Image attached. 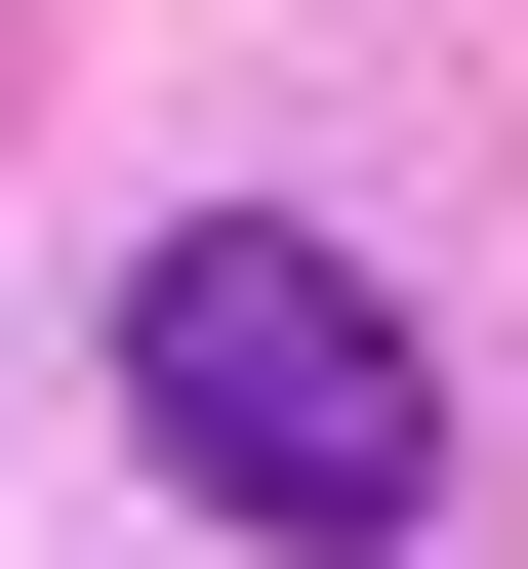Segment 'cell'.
<instances>
[{
  "label": "cell",
  "instance_id": "6da1fadb",
  "mask_svg": "<svg viewBox=\"0 0 528 569\" xmlns=\"http://www.w3.org/2000/svg\"><path fill=\"white\" fill-rule=\"evenodd\" d=\"M122 407H163V488H203V529H326V569L447 488V367H407V284H326L285 203H203V244L122 284Z\"/></svg>",
  "mask_w": 528,
  "mask_h": 569
}]
</instances>
